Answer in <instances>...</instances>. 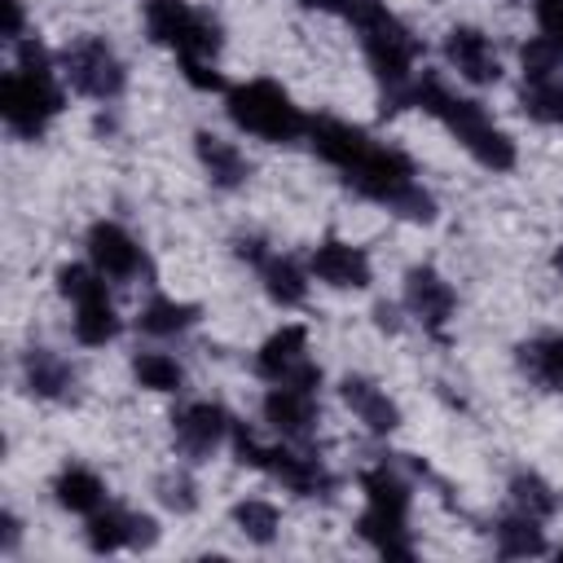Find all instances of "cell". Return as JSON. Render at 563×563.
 <instances>
[{"label":"cell","instance_id":"1","mask_svg":"<svg viewBox=\"0 0 563 563\" xmlns=\"http://www.w3.org/2000/svg\"><path fill=\"white\" fill-rule=\"evenodd\" d=\"M308 141L361 198L383 202L405 220H435V198L413 180V163L400 150L378 145L369 132L343 119H308Z\"/></svg>","mask_w":563,"mask_h":563},{"label":"cell","instance_id":"2","mask_svg":"<svg viewBox=\"0 0 563 563\" xmlns=\"http://www.w3.org/2000/svg\"><path fill=\"white\" fill-rule=\"evenodd\" d=\"M365 48V62L383 88V114H396L405 106H413V62L422 53V44L413 40V31L383 4V0H343V13Z\"/></svg>","mask_w":563,"mask_h":563},{"label":"cell","instance_id":"3","mask_svg":"<svg viewBox=\"0 0 563 563\" xmlns=\"http://www.w3.org/2000/svg\"><path fill=\"white\" fill-rule=\"evenodd\" d=\"M62 88L53 79V62H48V48L40 40H18V66L4 75L0 84V114H4V128L22 141H35L48 119L62 114Z\"/></svg>","mask_w":563,"mask_h":563},{"label":"cell","instance_id":"4","mask_svg":"<svg viewBox=\"0 0 563 563\" xmlns=\"http://www.w3.org/2000/svg\"><path fill=\"white\" fill-rule=\"evenodd\" d=\"M413 106H422L427 114H435V119L466 145V154H471L479 167H488V172L515 167V141L488 119V110H484L479 101L449 92L435 75H422V79H413Z\"/></svg>","mask_w":563,"mask_h":563},{"label":"cell","instance_id":"5","mask_svg":"<svg viewBox=\"0 0 563 563\" xmlns=\"http://www.w3.org/2000/svg\"><path fill=\"white\" fill-rule=\"evenodd\" d=\"M365 488V510H361V537L383 554V559H413L409 541V484L391 466H369L361 475Z\"/></svg>","mask_w":563,"mask_h":563},{"label":"cell","instance_id":"6","mask_svg":"<svg viewBox=\"0 0 563 563\" xmlns=\"http://www.w3.org/2000/svg\"><path fill=\"white\" fill-rule=\"evenodd\" d=\"M224 110H229V119H233L242 132H251V136H260V141H273V145L299 141V136L308 132L303 110H299V106L290 101V92H286L282 84H273V79H246V84L229 88V92H224Z\"/></svg>","mask_w":563,"mask_h":563},{"label":"cell","instance_id":"7","mask_svg":"<svg viewBox=\"0 0 563 563\" xmlns=\"http://www.w3.org/2000/svg\"><path fill=\"white\" fill-rule=\"evenodd\" d=\"M145 31L180 62H216L220 53V22L189 0H145Z\"/></svg>","mask_w":563,"mask_h":563},{"label":"cell","instance_id":"8","mask_svg":"<svg viewBox=\"0 0 563 563\" xmlns=\"http://www.w3.org/2000/svg\"><path fill=\"white\" fill-rule=\"evenodd\" d=\"M229 440H233L238 462H246V466H255V471L282 479L290 493H299V497H330L334 475H330L317 457H303V453H295V449H277V444H260L255 431H246L242 422H233Z\"/></svg>","mask_w":563,"mask_h":563},{"label":"cell","instance_id":"9","mask_svg":"<svg viewBox=\"0 0 563 563\" xmlns=\"http://www.w3.org/2000/svg\"><path fill=\"white\" fill-rule=\"evenodd\" d=\"M57 290L75 303V339L88 347H101L119 334V312L106 295V277L84 264H62L57 268Z\"/></svg>","mask_w":563,"mask_h":563},{"label":"cell","instance_id":"10","mask_svg":"<svg viewBox=\"0 0 563 563\" xmlns=\"http://www.w3.org/2000/svg\"><path fill=\"white\" fill-rule=\"evenodd\" d=\"M523 110L537 123H563V48L554 40H528L523 44Z\"/></svg>","mask_w":563,"mask_h":563},{"label":"cell","instance_id":"11","mask_svg":"<svg viewBox=\"0 0 563 563\" xmlns=\"http://www.w3.org/2000/svg\"><path fill=\"white\" fill-rule=\"evenodd\" d=\"M62 70H66L70 88L92 97V101H114L128 84V70H123L119 53L101 35H84V40L66 44L62 48Z\"/></svg>","mask_w":563,"mask_h":563},{"label":"cell","instance_id":"12","mask_svg":"<svg viewBox=\"0 0 563 563\" xmlns=\"http://www.w3.org/2000/svg\"><path fill=\"white\" fill-rule=\"evenodd\" d=\"M255 374L268 378L273 387L312 391L321 383V365H312V356H308V330L303 325H282L277 334H268L255 352Z\"/></svg>","mask_w":563,"mask_h":563},{"label":"cell","instance_id":"13","mask_svg":"<svg viewBox=\"0 0 563 563\" xmlns=\"http://www.w3.org/2000/svg\"><path fill=\"white\" fill-rule=\"evenodd\" d=\"M238 255L251 260L260 268V282L268 290V299H277L282 308H295L308 299V282H303V268L290 260V255H277L268 251L260 238H238Z\"/></svg>","mask_w":563,"mask_h":563},{"label":"cell","instance_id":"14","mask_svg":"<svg viewBox=\"0 0 563 563\" xmlns=\"http://www.w3.org/2000/svg\"><path fill=\"white\" fill-rule=\"evenodd\" d=\"M88 260L101 277H114V282H128L136 273H145V255L141 246L132 242V233L114 220H97L88 229Z\"/></svg>","mask_w":563,"mask_h":563},{"label":"cell","instance_id":"15","mask_svg":"<svg viewBox=\"0 0 563 563\" xmlns=\"http://www.w3.org/2000/svg\"><path fill=\"white\" fill-rule=\"evenodd\" d=\"M172 431H176L180 453L198 462V457H207L233 431V418L220 405H211V400H194V405H180L172 413Z\"/></svg>","mask_w":563,"mask_h":563},{"label":"cell","instance_id":"16","mask_svg":"<svg viewBox=\"0 0 563 563\" xmlns=\"http://www.w3.org/2000/svg\"><path fill=\"white\" fill-rule=\"evenodd\" d=\"M158 541V523L150 519V515H136V510H114V506H106V510H97V515H88V545L97 550V554H110V550H123V545H154Z\"/></svg>","mask_w":563,"mask_h":563},{"label":"cell","instance_id":"17","mask_svg":"<svg viewBox=\"0 0 563 563\" xmlns=\"http://www.w3.org/2000/svg\"><path fill=\"white\" fill-rule=\"evenodd\" d=\"M453 303H457V295H453V286H449L435 268L418 264V268L405 273V308H409L431 334L444 330V321L453 317Z\"/></svg>","mask_w":563,"mask_h":563},{"label":"cell","instance_id":"18","mask_svg":"<svg viewBox=\"0 0 563 563\" xmlns=\"http://www.w3.org/2000/svg\"><path fill=\"white\" fill-rule=\"evenodd\" d=\"M444 57H449V66H453L462 79H471V84H497V79H501L497 48H493V40H488L484 31H475V26H453V31L444 35Z\"/></svg>","mask_w":563,"mask_h":563},{"label":"cell","instance_id":"19","mask_svg":"<svg viewBox=\"0 0 563 563\" xmlns=\"http://www.w3.org/2000/svg\"><path fill=\"white\" fill-rule=\"evenodd\" d=\"M312 273L334 290H361V286H369V255L352 242L325 238L312 251Z\"/></svg>","mask_w":563,"mask_h":563},{"label":"cell","instance_id":"20","mask_svg":"<svg viewBox=\"0 0 563 563\" xmlns=\"http://www.w3.org/2000/svg\"><path fill=\"white\" fill-rule=\"evenodd\" d=\"M264 418L273 431H282L286 440L303 444L317 435V400L312 391H299V387H273L264 396Z\"/></svg>","mask_w":563,"mask_h":563},{"label":"cell","instance_id":"21","mask_svg":"<svg viewBox=\"0 0 563 563\" xmlns=\"http://www.w3.org/2000/svg\"><path fill=\"white\" fill-rule=\"evenodd\" d=\"M339 396H343V405H347L374 435H387V431L400 427V409H396V400H391L378 383H369V378H361V374H347V378L339 383Z\"/></svg>","mask_w":563,"mask_h":563},{"label":"cell","instance_id":"22","mask_svg":"<svg viewBox=\"0 0 563 563\" xmlns=\"http://www.w3.org/2000/svg\"><path fill=\"white\" fill-rule=\"evenodd\" d=\"M22 383L44 400H70L75 396V369L48 347H31L22 356Z\"/></svg>","mask_w":563,"mask_h":563},{"label":"cell","instance_id":"23","mask_svg":"<svg viewBox=\"0 0 563 563\" xmlns=\"http://www.w3.org/2000/svg\"><path fill=\"white\" fill-rule=\"evenodd\" d=\"M194 150H198L202 172H207L211 185H220V189H238V185L251 176V163L242 158V150H238L233 141H224V136H216V132H198V136H194Z\"/></svg>","mask_w":563,"mask_h":563},{"label":"cell","instance_id":"24","mask_svg":"<svg viewBox=\"0 0 563 563\" xmlns=\"http://www.w3.org/2000/svg\"><path fill=\"white\" fill-rule=\"evenodd\" d=\"M53 497L57 506H66L70 515H97L106 506V484L101 475H92L88 466H66L57 479H53Z\"/></svg>","mask_w":563,"mask_h":563},{"label":"cell","instance_id":"25","mask_svg":"<svg viewBox=\"0 0 563 563\" xmlns=\"http://www.w3.org/2000/svg\"><path fill=\"white\" fill-rule=\"evenodd\" d=\"M519 365H523L541 387L563 391V334H541V339L523 343V347H519Z\"/></svg>","mask_w":563,"mask_h":563},{"label":"cell","instance_id":"26","mask_svg":"<svg viewBox=\"0 0 563 563\" xmlns=\"http://www.w3.org/2000/svg\"><path fill=\"white\" fill-rule=\"evenodd\" d=\"M497 550L506 554V559H528V554H545V537H541V519H532V515H506V519H497Z\"/></svg>","mask_w":563,"mask_h":563},{"label":"cell","instance_id":"27","mask_svg":"<svg viewBox=\"0 0 563 563\" xmlns=\"http://www.w3.org/2000/svg\"><path fill=\"white\" fill-rule=\"evenodd\" d=\"M194 321H198V303H180V299H163V295H154V299L141 308V317H136V325H141L145 334H158V339L180 334V330H189Z\"/></svg>","mask_w":563,"mask_h":563},{"label":"cell","instance_id":"28","mask_svg":"<svg viewBox=\"0 0 563 563\" xmlns=\"http://www.w3.org/2000/svg\"><path fill=\"white\" fill-rule=\"evenodd\" d=\"M132 374L141 387L150 391H180L185 387V369L176 365V356L167 352H136L132 356Z\"/></svg>","mask_w":563,"mask_h":563},{"label":"cell","instance_id":"29","mask_svg":"<svg viewBox=\"0 0 563 563\" xmlns=\"http://www.w3.org/2000/svg\"><path fill=\"white\" fill-rule=\"evenodd\" d=\"M510 501H515L519 515H532V519H550V515L559 510L554 488H550L541 475H532V471H519V475L510 479Z\"/></svg>","mask_w":563,"mask_h":563},{"label":"cell","instance_id":"30","mask_svg":"<svg viewBox=\"0 0 563 563\" xmlns=\"http://www.w3.org/2000/svg\"><path fill=\"white\" fill-rule=\"evenodd\" d=\"M233 523H238V532H242L246 541H255V545H268V541L277 537V523H282V515H277V506H273V501H260V497H251V501H238V506H233Z\"/></svg>","mask_w":563,"mask_h":563},{"label":"cell","instance_id":"31","mask_svg":"<svg viewBox=\"0 0 563 563\" xmlns=\"http://www.w3.org/2000/svg\"><path fill=\"white\" fill-rule=\"evenodd\" d=\"M154 488H158V501L167 510H176V515H189L198 506V484H194L189 471H167V475H158Z\"/></svg>","mask_w":563,"mask_h":563},{"label":"cell","instance_id":"32","mask_svg":"<svg viewBox=\"0 0 563 563\" xmlns=\"http://www.w3.org/2000/svg\"><path fill=\"white\" fill-rule=\"evenodd\" d=\"M532 9H537V22H541L545 40H554L563 48V0H532Z\"/></svg>","mask_w":563,"mask_h":563},{"label":"cell","instance_id":"33","mask_svg":"<svg viewBox=\"0 0 563 563\" xmlns=\"http://www.w3.org/2000/svg\"><path fill=\"white\" fill-rule=\"evenodd\" d=\"M22 0H4V35L9 40H22Z\"/></svg>","mask_w":563,"mask_h":563},{"label":"cell","instance_id":"34","mask_svg":"<svg viewBox=\"0 0 563 563\" xmlns=\"http://www.w3.org/2000/svg\"><path fill=\"white\" fill-rule=\"evenodd\" d=\"M374 317H378V325H383V330H396V308H391V303H378V308H374Z\"/></svg>","mask_w":563,"mask_h":563},{"label":"cell","instance_id":"35","mask_svg":"<svg viewBox=\"0 0 563 563\" xmlns=\"http://www.w3.org/2000/svg\"><path fill=\"white\" fill-rule=\"evenodd\" d=\"M303 9H321V13H343V0H299Z\"/></svg>","mask_w":563,"mask_h":563},{"label":"cell","instance_id":"36","mask_svg":"<svg viewBox=\"0 0 563 563\" xmlns=\"http://www.w3.org/2000/svg\"><path fill=\"white\" fill-rule=\"evenodd\" d=\"M13 545H18V519L4 515V550H13Z\"/></svg>","mask_w":563,"mask_h":563},{"label":"cell","instance_id":"37","mask_svg":"<svg viewBox=\"0 0 563 563\" xmlns=\"http://www.w3.org/2000/svg\"><path fill=\"white\" fill-rule=\"evenodd\" d=\"M554 268H559V273H563V246H559V251H554Z\"/></svg>","mask_w":563,"mask_h":563},{"label":"cell","instance_id":"38","mask_svg":"<svg viewBox=\"0 0 563 563\" xmlns=\"http://www.w3.org/2000/svg\"><path fill=\"white\" fill-rule=\"evenodd\" d=\"M559 554H563V550H559Z\"/></svg>","mask_w":563,"mask_h":563}]
</instances>
